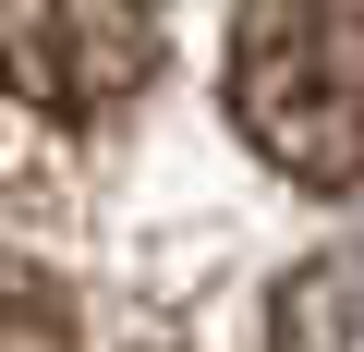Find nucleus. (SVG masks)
<instances>
[{
	"mask_svg": "<svg viewBox=\"0 0 364 352\" xmlns=\"http://www.w3.org/2000/svg\"><path fill=\"white\" fill-rule=\"evenodd\" d=\"M231 122L255 134L267 170L352 195L364 183V0H243Z\"/></svg>",
	"mask_w": 364,
	"mask_h": 352,
	"instance_id": "f257e3e1",
	"label": "nucleus"
},
{
	"mask_svg": "<svg viewBox=\"0 0 364 352\" xmlns=\"http://www.w3.org/2000/svg\"><path fill=\"white\" fill-rule=\"evenodd\" d=\"M170 49V0H0V85L49 122L122 110Z\"/></svg>",
	"mask_w": 364,
	"mask_h": 352,
	"instance_id": "f03ea898",
	"label": "nucleus"
},
{
	"mask_svg": "<svg viewBox=\"0 0 364 352\" xmlns=\"http://www.w3.org/2000/svg\"><path fill=\"white\" fill-rule=\"evenodd\" d=\"M267 352H364V243L304 255L267 304Z\"/></svg>",
	"mask_w": 364,
	"mask_h": 352,
	"instance_id": "7ed1b4c3",
	"label": "nucleus"
},
{
	"mask_svg": "<svg viewBox=\"0 0 364 352\" xmlns=\"http://www.w3.org/2000/svg\"><path fill=\"white\" fill-rule=\"evenodd\" d=\"M0 352H73V316H61V292L49 279H0Z\"/></svg>",
	"mask_w": 364,
	"mask_h": 352,
	"instance_id": "20e7f679",
	"label": "nucleus"
}]
</instances>
